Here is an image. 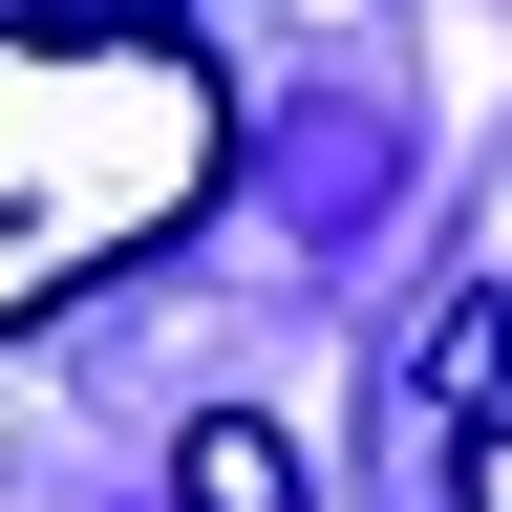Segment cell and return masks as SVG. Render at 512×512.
I'll return each mask as SVG.
<instances>
[{
    "label": "cell",
    "mask_w": 512,
    "mask_h": 512,
    "mask_svg": "<svg viewBox=\"0 0 512 512\" xmlns=\"http://www.w3.org/2000/svg\"><path fill=\"white\" fill-rule=\"evenodd\" d=\"M171 512H299V427H256V406H214L171 448Z\"/></svg>",
    "instance_id": "cell-2"
},
{
    "label": "cell",
    "mask_w": 512,
    "mask_h": 512,
    "mask_svg": "<svg viewBox=\"0 0 512 512\" xmlns=\"http://www.w3.org/2000/svg\"><path fill=\"white\" fill-rule=\"evenodd\" d=\"M235 171V64L150 0H0V342L171 256Z\"/></svg>",
    "instance_id": "cell-1"
},
{
    "label": "cell",
    "mask_w": 512,
    "mask_h": 512,
    "mask_svg": "<svg viewBox=\"0 0 512 512\" xmlns=\"http://www.w3.org/2000/svg\"><path fill=\"white\" fill-rule=\"evenodd\" d=\"M470 512H512V427H470Z\"/></svg>",
    "instance_id": "cell-3"
}]
</instances>
